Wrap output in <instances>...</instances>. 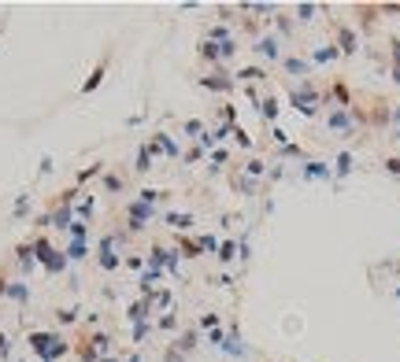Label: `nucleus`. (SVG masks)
I'll return each mask as SVG.
<instances>
[{
	"label": "nucleus",
	"instance_id": "nucleus-1",
	"mask_svg": "<svg viewBox=\"0 0 400 362\" xmlns=\"http://www.w3.org/2000/svg\"><path fill=\"white\" fill-rule=\"evenodd\" d=\"M30 348H34V355L37 358H45V362H56V358H63L67 351H71V344L60 336V332H45V329H34L30 336Z\"/></svg>",
	"mask_w": 400,
	"mask_h": 362
},
{
	"label": "nucleus",
	"instance_id": "nucleus-2",
	"mask_svg": "<svg viewBox=\"0 0 400 362\" xmlns=\"http://www.w3.org/2000/svg\"><path fill=\"white\" fill-rule=\"evenodd\" d=\"M289 104L300 111L304 118H311V115L319 111V92H315V85H311V82H304L300 89H293V92H289Z\"/></svg>",
	"mask_w": 400,
	"mask_h": 362
},
{
	"label": "nucleus",
	"instance_id": "nucleus-3",
	"mask_svg": "<svg viewBox=\"0 0 400 362\" xmlns=\"http://www.w3.org/2000/svg\"><path fill=\"white\" fill-rule=\"evenodd\" d=\"M178 259H182V255H178L174 252V248H163V244H156V248H152V270H159V274H163V270H170V274H178Z\"/></svg>",
	"mask_w": 400,
	"mask_h": 362
},
{
	"label": "nucleus",
	"instance_id": "nucleus-4",
	"mask_svg": "<svg viewBox=\"0 0 400 362\" xmlns=\"http://www.w3.org/2000/svg\"><path fill=\"white\" fill-rule=\"evenodd\" d=\"M152 214H156V211H152L148 204H141V200H133V204L126 207V218H130V230H133V233H137V230H145V222H148Z\"/></svg>",
	"mask_w": 400,
	"mask_h": 362
},
{
	"label": "nucleus",
	"instance_id": "nucleus-5",
	"mask_svg": "<svg viewBox=\"0 0 400 362\" xmlns=\"http://www.w3.org/2000/svg\"><path fill=\"white\" fill-rule=\"evenodd\" d=\"M200 85H204V89H212V92H230V89H234V78L223 70V66H215L208 78H200Z\"/></svg>",
	"mask_w": 400,
	"mask_h": 362
},
{
	"label": "nucleus",
	"instance_id": "nucleus-6",
	"mask_svg": "<svg viewBox=\"0 0 400 362\" xmlns=\"http://www.w3.org/2000/svg\"><path fill=\"white\" fill-rule=\"evenodd\" d=\"M337 52L341 56H352V52H359V37L352 26H337Z\"/></svg>",
	"mask_w": 400,
	"mask_h": 362
},
{
	"label": "nucleus",
	"instance_id": "nucleus-7",
	"mask_svg": "<svg viewBox=\"0 0 400 362\" xmlns=\"http://www.w3.org/2000/svg\"><path fill=\"white\" fill-rule=\"evenodd\" d=\"M148 148H152V156H182V152H178V144L174 140L167 137V133H156V140H148Z\"/></svg>",
	"mask_w": 400,
	"mask_h": 362
},
{
	"label": "nucleus",
	"instance_id": "nucleus-8",
	"mask_svg": "<svg viewBox=\"0 0 400 362\" xmlns=\"http://www.w3.org/2000/svg\"><path fill=\"white\" fill-rule=\"evenodd\" d=\"M252 52L260 56V60H267V63L278 60V37H260V41L252 44Z\"/></svg>",
	"mask_w": 400,
	"mask_h": 362
},
{
	"label": "nucleus",
	"instance_id": "nucleus-9",
	"mask_svg": "<svg viewBox=\"0 0 400 362\" xmlns=\"http://www.w3.org/2000/svg\"><path fill=\"white\" fill-rule=\"evenodd\" d=\"M282 70L293 74V78H308L311 63H308V60H297V56H282Z\"/></svg>",
	"mask_w": 400,
	"mask_h": 362
},
{
	"label": "nucleus",
	"instance_id": "nucleus-10",
	"mask_svg": "<svg viewBox=\"0 0 400 362\" xmlns=\"http://www.w3.org/2000/svg\"><path fill=\"white\" fill-rule=\"evenodd\" d=\"M326 122H330V130H337V133H352V111H345V108H333Z\"/></svg>",
	"mask_w": 400,
	"mask_h": 362
},
{
	"label": "nucleus",
	"instance_id": "nucleus-11",
	"mask_svg": "<svg viewBox=\"0 0 400 362\" xmlns=\"http://www.w3.org/2000/svg\"><path fill=\"white\" fill-rule=\"evenodd\" d=\"M163 222L185 233V230H193V226H196V218H193V214H185V211H167V214H163Z\"/></svg>",
	"mask_w": 400,
	"mask_h": 362
},
{
	"label": "nucleus",
	"instance_id": "nucleus-12",
	"mask_svg": "<svg viewBox=\"0 0 400 362\" xmlns=\"http://www.w3.org/2000/svg\"><path fill=\"white\" fill-rule=\"evenodd\" d=\"M41 266H45V270H49V274H63V270H67V255H63V252H56V248H52V252H49V255H45V259H41Z\"/></svg>",
	"mask_w": 400,
	"mask_h": 362
},
{
	"label": "nucleus",
	"instance_id": "nucleus-13",
	"mask_svg": "<svg viewBox=\"0 0 400 362\" xmlns=\"http://www.w3.org/2000/svg\"><path fill=\"white\" fill-rule=\"evenodd\" d=\"M304 178H308V181H330L333 170L326 163H304Z\"/></svg>",
	"mask_w": 400,
	"mask_h": 362
},
{
	"label": "nucleus",
	"instance_id": "nucleus-14",
	"mask_svg": "<svg viewBox=\"0 0 400 362\" xmlns=\"http://www.w3.org/2000/svg\"><path fill=\"white\" fill-rule=\"evenodd\" d=\"M148 310H152V303L148 300H137V303H130V310H126V318L137 326V322H148Z\"/></svg>",
	"mask_w": 400,
	"mask_h": 362
},
{
	"label": "nucleus",
	"instance_id": "nucleus-15",
	"mask_svg": "<svg viewBox=\"0 0 400 362\" xmlns=\"http://www.w3.org/2000/svg\"><path fill=\"white\" fill-rule=\"evenodd\" d=\"M104 70H108V63H97V66H93V74H89V78H85V85H82V92H93V89H100V82H104Z\"/></svg>",
	"mask_w": 400,
	"mask_h": 362
},
{
	"label": "nucleus",
	"instance_id": "nucleus-16",
	"mask_svg": "<svg viewBox=\"0 0 400 362\" xmlns=\"http://www.w3.org/2000/svg\"><path fill=\"white\" fill-rule=\"evenodd\" d=\"M278 111H282V108H278V96H263V100H260V115H263L267 122H278Z\"/></svg>",
	"mask_w": 400,
	"mask_h": 362
},
{
	"label": "nucleus",
	"instance_id": "nucleus-17",
	"mask_svg": "<svg viewBox=\"0 0 400 362\" xmlns=\"http://www.w3.org/2000/svg\"><path fill=\"white\" fill-rule=\"evenodd\" d=\"M8 300H15V303H26L30 300V288H26L23 281H8V292H4Z\"/></svg>",
	"mask_w": 400,
	"mask_h": 362
},
{
	"label": "nucleus",
	"instance_id": "nucleus-18",
	"mask_svg": "<svg viewBox=\"0 0 400 362\" xmlns=\"http://www.w3.org/2000/svg\"><path fill=\"white\" fill-rule=\"evenodd\" d=\"M174 252H182V259H196V255H200V244H196V240H189V236H178Z\"/></svg>",
	"mask_w": 400,
	"mask_h": 362
},
{
	"label": "nucleus",
	"instance_id": "nucleus-19",
	"mask_svg": "<svg viewBox=\"0 0 400 362\" xmlns=\"http://www.w3.org/2000/svg\"><path fill=\"white\" fill-rule=\"evenodd\" d=\"M85 252H89V248H85V240H71V244H67V262H82L85 259Z\"/></svg>",
	"mask_w": 400,
	"mask_h": 362
},
{
	"label": "nucleus",
	"instance_id": "nucleus-20",
	"mask_svg": "<svg viewBox=\"0 0 400 362\" xmlns=\"http://www.w3.org/2000/svg\"><path fill=\"white\" fill-rule=\"evenodd\" d=\"M174 348H178V351H182V355H189V351H193V348H196V329H185V332H182V336H178V340H174Z\"/></svg>",
	"mask_w": 400,
	"mask_h": 362
},
{
	"label": "nucleus",
	"instance_id": "nucleus-21",
	"mask_svg": "<svg viewBox=\"0 0 400 362\" xmlns=\"http://www.w3.org/2000/svg\"><path fill=\"white\" fill-rule=\"evenodd\" d=\"M337 44H326V48H315V52H311V63H333V60H337Z\"/></svg>",
	"mask_w": 400,
	"mask_h": 362
},
{
	"label": "nucleus",
	"instance_id": "nucleus-22",
	"mask_svg": "<svg viewBox=\"0 0 400 362\" xmlns=\"http://www.w3.org/2000/svg\"><path fill=\"white\" fill-rule=\"evenodd\" d=\"M252 78H256V82H263V78H267V70H263V66H245V70H237V74H234V82H252Z\"/></svg>",
	"mask_w": 400,
	"mask_h": 362
},
{
	"label": "nucleus",
	"instance_id": "nucleus-23",
	"mask_svg": "<svg viewBox=\"0 0 400 362\" xmlns=\"http://www.w3.org/2000/svg\"><path fill=\"white\" fill-rule=\"evenodd\" d=\"M215 255H219V262H234L237 259V244L234 240H223V244L215 248Z\"/></svg>",
	"mask_w": 400,
	"mask_h": 362
},
{
	"label": "nucleus",
	"instance_id": "nucleus-24",
	"mask_svg": "<svg viewBox=\"0 0 400 362\" xmlns=\"http://www.w3.org/2000/svg\"><path fill=\"white\" fill-rule=\"evenodd\" d=\"M15 255H19V266H23V270H30V266H34V244H19Z\"/></svg>",
	"mask_w": 400,
	"mask_h": 362
},
{
	"label": "nucleus",
	"instance_id": "nucleus-25",
	"mask_svg": "<svg viewBox=\"0 0 400 362\" xmlns=\"http://www.w3.org/2000/svg\"><path fill=\"white\" fill-rule=\"evenodd\" d=\"M163 196H170V192H159V188H141V192H137V200H141V204H148V207H156Z\"/></svg>",
	"mask_w": 400,
	"mask_h": 362
},
{
	"label": "nucleus",
	"instance_id": "nucleus-26",
	"mask_svg": "<svg viewBox=\"0 0 400 362\" xmlns=\"http://www.w3.org/2000/svg\"><path fill=\"white\" fill-rule=\"evenodd\" d=\"M148 170H152V148L141 144V152H137V174H148Z\"/></svg>",
	"mask_w": 400,
	"mask_h": 362
},
{
	"label": "nucleus",
	"instance_id": "nucleus-27",
	"mask_svg": "<svg viewBox=\"0 0 400 362\" xmlns=\"http://www.w3.org/2000/svg\"><path fill=\"white\" fill-rule=\"evenodd\" d=\"M333 174H337V178L352 174V156H348V152H341V156H337V163H333Z\"/></svg>",
	"mask_w": 400,
	"mask_h": 362
},
{
	"label": "nucleus",
	"instance_id": "nucleus-28",
	"mask_svg": "<svg viewBox=\"0 0 400 362\" xmlns=\"http://www.w3.org/2000/svg\"><path fill=\"white\" fill-rule=\"evenodd\" d=\"M97 174H104V163H89L85 170H78V178H74V181H78V185H85V181L97 178Z\"/></svg>",
	"mask_w": 400,
	"mask_h": 362
},
{
	"label": "nucleus",
	"instance_id": "nucleus-29",
	"mask_svg": "<svg viewBox=\"0 0 400 362\" xmlns=\"http://www.w3.org/2000/svg\"><path fill=\"white\" fill-rule=\"evenodd\" d=\"M56 322H60V326H71V322H78V310H74V307H60V310H56Z\"/></svg>",
	"mask_w": 400,
	"mask_h": 362
},
{
	"label": "nucleus",
	"instance_id": "nucleus-30",
	"mask_svg": "<svg viewBox=\"0 0 400 362\" xmlns=\"http://www.w3.org/2000/svg\"><path fill=\"white\" fill-rule=\"evenodd\" d=\"M293 15H297L300 22H311V15H315V4H297V8H293Z\"/></svg>",
	"mask_w": 400,
	"mask_h": 362
},
{
	"label": "nucleus",
	"instance_id": "nucleus-31",
	"mask_svg": "<svg viewBox=\"0 0 400 362\" xmlns=\"http://www.w3.org/2000/svg\"><path fill=\"white\" fill-rule=\"evenodd\" d=\"M223 163H230V148H215L212 152V170H219Z\"/></svg>",
	"mask_w": 400,
	"mask_h": 362
},
{
	"label": "nucleus",
	"instance_id": "nucleus-32",
	"mask_svg": "<svg viewBox=\"0 0 400 362\" xmlns=\"http://www.w3.org/2000/svg\"><path fill=\"white\" fill-rule=\"evenodd\" d=\"M156 326L163 329V332H170V329H178V318H174V314L167 310V314H159V322H156Z\"/></svg>",
	"mask_w": 400,
	"mask_h": 362
},
{
	"label": "nucleus",
	"instance_id": "nucleus-33",
	"mask_svg": "<svg viewBox=\"0 0 400 362\" xmlns=\"http://www.w3.org/2000/svg\"><path fill=\"white\" fill-rule=\"evenodd\" d=\"M104 188H108V192H122V178L119 174H104Z\"/></svg>",
	"mask_w": 400,
	"mask_h": 362
},
{
	"label": "nucleus",
	"instance_id": "nucleus-34",
	"mask_svg": "<svg viewBox=\"0 0 400 362\" xmlns=\"http://www.w3.org/2000/svg\"><path fill=\"white\" fill-rule=\"evenodd\" d=\"M30 214V196H19L15 200V218H26Z\"/></svg>",
	"mask_w": 400,
	"mask_h": 362
},
{
	"label": "nucleus",
	"instance_id": "nucleus-35",
	"mask_svg": "<svg viewBox=\"0 0 400 362\" xmlns=\"http://www.w3.org/2000/svg\"><path fill=\"white\" fill-rule=\"evenodd\" d=\"M185 133H189V137H204V122H200V118H189V122H185Z\"/></svg>",
	"mask_w": 400,
	"mask_h": 362
},
{
	"label": "nucleus",
	"instance_id": "nucleus-36",
	"mask_svg": "<svg viewBox=\"0 0 400 362\" xmlns=\"http://www.w3.org/2000/svg\"><path fill=\"white\" fill-rule=\"evenodd\" d=\"M85 233H89V230H85V222L74 218V222H71V240H85Z\"/></svg>",
	"mask_w": 400,
	"mask_h": 362
},
{
	"label": "nucleus",
	"instance_id": "nucleus-37",
	"mask_svg": "<svg viewBox=\"0 0 400 362\" xmlns=\"http://www.w3.org/2000/svg\"><path fill=\"white\" fill-rule=\"evenodd\" d=\"M278 152H282V159H300V156H304V152H300V144H282Z\"/></svg>",
	"mask_w": 400,
	"mask_h": 362
},
{
	"label": "nucleus",
	"instance_id": "nucleus-38",
	"mask_svg": "<svg viewBox=\"0 0 400 362\" xmlns=\"http://www.w3.org/2000/svg\"><path fill=\"white\" fill-rule=\"evenodd\" d=\"M263 166H267L263 159H249V166H245V170H249L252 178H263Z\"/></svg>",
	"mask_w": 400,
	"mask_h": 362
},
{
	"label": "nucleus",
	"instance_id": "nucleus-39",
	"mask_svg": "<svg viewBox=\"0 0 400 362\" xmlns=\"http://www.w3.org/2000/svg\"><path fill=\"white\" fill-rule=\"evenodd\" d=\"M145 336H148V322H137V326H133V344H141Z\"/></svg>",
	"mask_w": 400,
	"mask_h": 362
},
{
	"label": "nucleus",
	"instance_id": "nucleus-40",
	"mask_svg": "<svg viewBox=\"0 0 400 362\" xmlns=\"http://www.w3.org/2000/svg\"><path fill=\"white\" fill-rule=\"evenodd\" d=\"M219 118L226 122V126H234V118H237V111L230 108V104H226V108H219Z\"/></svg>",
	"mask_w": 400,
	"mask_h": 362
},
{
	"label": "nucleus",
	"instance_id": "nucleus-41",
	"mask_svg": "<svg viewBox=\"0 0 400 362\" xmlns=\"http://www.w3.org/2000/svg\"><path fill=\"white\" fill-rule=\"evenodd\" d=\"M234 140H237L241 148H252V137H249L245 130H237V126H234Z\"/></svg>",
	"mask_w": 400,
	"mask_h": 362
},
{
	"label": "nucleus",
	"instance_id": "nucleus-42",
	"mask_svg": "<svg viewBox=\"0 0 400 362\" xmlns=\"http://www.w3.org/2000/svg\"><path fill=\"white\" fill-rule=\"evenodd\" d=\"M200 326H204V329H219V314H200Z\"/></svg>",
	"mask_w": 400,
	"mask_h": 362
},
{
	"label": "nucleus",
	"instance_id": "nucleus-43",
	"mask_svg": "<svg viewBox=\"0 0 400 362\" xmlns=\"http://www.w3.org/2000/svg\"><path fill=\"white\" fill-rule=\"evenodd\" d=\"M385 170H389V174H396V178H400V156H389V159H385Z\"/></svg>",
	"mask_w": 400,
	"mask_h": 362
},
{
	"label": "nucleus",
	"instance_id": "nucleus-44",
	"mask_svg": "<svg viewBox=\"0 0 400 362\" xmlns=\"http://www.w3.org/2000/svg\"><path fill=\"white\" fill-rule=\"evenodd\" d=\"M130 266V270H141V266H145V259H141V255H126V259H122Z\"/></svg>",
	"mask_w": 400,
	"mask_h": 362
},
{
	"label": "nucleus",
	"instance_id": "nucleus-45",
	"mask_svg": "<svg viewBox=\"0 0 400 362\" xmlns=\"http://www.w3.org/2000/svg\"><path fill=\"white\" fill-rule=\"evenodd\" d=\"M8 351H12V340H8V332L0 329V355H8Z\"/></svg>",
	"mask_w": 400,
	"mask_h": 362
},
{
	"label": "nucleus",
	"instance_id": "nucleus-46",
	"mask_svg": "<svg viewBox=\"0 0 400 362\" xmlns=\"http://www.w3.org/2000/svg\"><path fill=\"white\" fill-rule=\"evenodd\" d=\"M278 30H282V34H289V30H293V22H289V15H278Z\"/></svg>",
	"mask_w": 400,
	"mask_h": 362
},
{
	"label": "nucleus",
	"instance_id": "nucleus-47",
	"mask_svg": "<svg viewBox=\"0 0 400 362\" xmlns=\"http://www.w3.org/2000/svg\"><path fill=\"white\" fill-rule=\"evenodd\" d=\"M163 362H182V351H178V348H170L167 355H163Z\"/></svg>",
	"mask_w": 400,
	"mask_h": 362
},
{
	"label": "nucleus",
	"instance_id": "nucleus-48",
	"mask_svg": "<svg viewBox=\"0 0 400 362\" xmlns=\"http://www.w3.org/2000/svg\"><path fill=\"white\" fill-rule=\"evenodd\" d=\"M208 340H212V344H223V340H226V332H223V329H212V336H208Z\"/></svg>",
	"mask_w": 400,
	"mask_h": 362
},
{
	"label": "nucleus",
	"instance_id": "nucleus-49",
	"mask_svg": "<svg viewBox=\"0 0 400 362\" xmlns=\"http://www.w3.org/2000/svg\"><path fill=\"white\" fill-rule=\"evenodd\" d=\"M393 66H400V41H393Z\"/></svg>",
	"mask_w": 400,
	"mask_h": 362
},
{
	"label": "nucleus",
	"instance_id": "nucleus-50",
	"mask_svg": "<svg viewBox=\"0 0 400 362\" xmlns=\"http://www.w3.org/2000/svg\"><path fill=\"white\" fill-rule=\"evenodd\" d=\"M4 292H8V281H4V274H0V296H4Z\"/></svg>",
	"mask_w": 400,
	"mask_h": 362
},
{
	"label": "nucleus",
	"instance_id": "nucleus-51",
	"mask_svg": "<svg viewBox=\"0 0 400 362\" xmlns=\"http://www.w3.org/2000/svg\"><path fill=\"white\" fill-rule=\"evenodd\" d=\"M389 118H396V122H400V108H393V111H389Z\"/></svg>",
	"mask_w": 400,
	"mask_h": 362
},
{
	"label": "nucleus",
	"instance_id": "nucleus-52",
	"mask_svg": "<svg viewBox=\"0 0 400 362\" xmlns=\"http://www.w3.org/2000/svg\"><path fill=\"white\" fill-rule=\"evenodd\" d=\"M97 362H119V358H108V355H104V358H97Z\"/></svg>",
	"mask_w": 400,
	"mask_h": 362
},
{
	"label": "nucleus",
	"instance_id": "nucleus-53",
	"mask_svg": "<svg viewBox=\"0 0 400 362\" xmlns=\"http://www.w3.org/2000/svg\"><path fill=\"white\" fill-rule=\"evenodd\" d=\"M126 362H141V355H130V358H126Z\"/></svg>",
	"mask_w": 400,
	"mask_h": 362
},
{
	"label": "nucleus",
	"instance_id": "nucleus-54",
	"mask_svg": "<svg viewBox=\"0 0 400 362\" xmlns=\"http://www.w3.org/2000/svg\"><path fill=\"white\" fill-rule=\"evenodd\" d=\"M396 140H400V130H396Z\"/></svg>",
	"mask_w": 400,
	"mask_h": 362
}]
</instances>
